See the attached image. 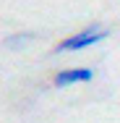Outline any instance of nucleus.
<instances>
[{
  "instance_id": "f257e3e1",
  "label": "nucleus",
  "mask_w": 120,
  "mask_h": 123,
  "mask_svg": "<svg viewBox=\"0 0 120 123\" xmlns=\"http://www.w3.org/2000/svg\"><path fill=\"white\" fill-rule=\"evenodd\" d=\"M107 34H110V31H104L102 26L89 24L86 29H81V31L71 34V37H65L63 42H57V45H55V52H57V55H63V52H81V50L94 47L102 39H107Z\"/></svg>"
},
{
  "instance_id": "f03ea898",
  "label": "nucleus",
  "mask_w": 120,
  "mask_h": 123,
  "mask_svg": "<svg viewBox=\"0 0 120 123\" xmlns=\"http://www.w3.org/2000/svg\"><path fill=\"white\" fill-rule=\"evenodd\" d=\"M91 79H94V68L78 66V68H63V71H57L55 79H52V84L57 89H63V86H73V84H86Z\"/></svg>"
},
{
  "instance_id": "7ed1b4c3",
  "label": "nucleus",
  "mask_w": 120,
  "mask_h": 123,
  "mask_svg": "<svg viewBox=\"0 0 120 123\" xmlns=\"http://www.w3.org/2000/svg\"><path fill=\"white\" fill-rule=\"evenodd\" d=\"M31 39H34V34H31V31H26V34H13V37H8V39H5V47L18 50V47H24V45H29Z\"/></svg>"
}]
</instances>
